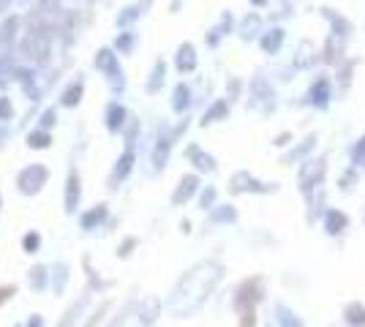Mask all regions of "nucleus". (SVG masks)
Here are the masks:
<instances>
[{
  "instance_id": "18",
  "label": "nucleus",
  "mask_w": 365,
  "mask_h": 327,
  "mask_svg": "<svg viewBox=\"0 0 365 327\" xmlns=\"http://www.w3.org/2000/svg\"><path fill=\"white\" fill-rule=\"evenodd\" d=\"M237 218V213L232 210V207H221L218 213H215V221H235Z\"/></svg>"
},
{
  "instance_id": "13",
  "label": "nucleus",
  "mask_w": 365,
  "mask_h": 327,
  "mask_svg": "<svg viewBox=\"0 0 365 327\" xmlns=\"http://www.w3.org/2000/svg\"><path fill=\"white\" fill-rule=\"evenodd\" d=\"M351 167H354V170H363L365 167V134L354 142V147H351Z\"/></svg>"
},
{
  "instance_id": "19",
  "label": "nucleus",
  "mask_w": 365,
  "mask_h": 327,
  "mask_svg": "<svg viewBox=\"0 0 365 327\" xmlns=\"http://www.w3.org/2000/svg\"><path fill=\"white\" fill-rule=\"evenodd\" d=\"M213 199H215V191H213V188H207V191H205V197H202V207L213 204Z\"/></svg>"
},
{
  "instance_id": "15",
  "label": "nucleus",
  "mask_w": 365,
  "mask_h": 327,
  "mask_svg": "<svg viewBox=\"0 0 365 327\" xmlns=\"http://www.w3.org/2000/svg\"><path fill=\"white\" fill-rule=\"evenodd\" d=\"M284 44V31L281 28H275V31H270L267 36H264V41H262V47L267 49V52H275V49Z\"/></svg>"
},
{
  "instance_id": "17",
  "label": "nucleus",
  "mask_w": 365,
  "mask_h": 327,
  "mask_svg": "<svg viewBox=\"0 0 365 327\" xmlns=\"http://www.w3.org/2000/svg\"><path fill=\"white\" fill-rule=\"evenodd\" d=\"M240 327H257V308L240 311Z\"/></svg>"
},
{
  "instance_id": "6",
  "label": "nucleus",
  "mask_w": 365,
  "mask_h": 327,
  "mask_svg": "<svg viewBox=\"0 0 365 327\" xmlns=\"http://www.w3.org/2000/svg\"><path fill=\"white\" fill-rule=\"evenodd\" d=\"M322 11V16L327 19V25H330V33L333 36H341V38H346L349 41L351 38V33H354V25H351L349 19L344 14H338L335 9H330V6H324V9H319Z\"/></svg>"
},
{
  "instance_id": "20",
  "label": "nucleus",
  "mask_w": 365,
  "mask_h": 327,
  "mask_svg": "<svg viewBox=\"0 0 365 327\" xmlns=\"http://www.w3.org/2000/svg\"><path fill=\"white\" fill-rule=\"evenodd\" d=\"M224 112H227V107H224V104H218V107H215L213 112H210V115H207V120H210V118H221V115H224Z\"/></svg>"
},
{
  "instance_id": "5",
  "label": "nucleus",
  "mask_w": 365,
  "mask_h": 327,
  "mask_svg": "<svg viewBox=\"0 0 365 327\" xmlns=\"http://www.w3.org/2000/svg\"><path fill=\"white\" fill-rule=\"evenodd\" d=\"M330 98H333V85H330L327 77H319V79H314L311 90L305 93V104L314 109H327L330 107Z\"/></svg>"
},
{
  "instance_id": "22",
  "label": "nucleus",
  "mask_w": 365,
  "mask_h": 327,
  "mask_svg": "<svg viewBox=\"0 0 365 327\" xmlns=\"http://www.w3.org/2000/svg\"><path fill=\"white\" fill-rule=\"evenodd\" d=\"M254 3H259V6H262V3H267V0H254Z\"/></svg>"
},
{
  "instance_id": "10",
  "label": "nucleus",
  "mask_w": 365,
  "mask_h": 327,
  "mask_svg": "<svg viewBox=\"0 0 365 327\" xmlns=\"http://www.w3.org/2000/svg\"><path fill=\"white\" fill-rule=\"evenodd\" d=\"M275 322H278V327H305L303 319L292 311V308H287L284 303L275 306Z\"/></svg>"
},
{
  "instance_id": "2",
  "label": "nucleus",
  "mask_w": 365,
  "mask_h": 327,
  "mask_svg": "<svg viewBox=\"0 0 365 327\" xmlns=\"http://www.w3.org/2000/svg\"><path fill=\"white\" fill-rule=\"evenodd\" d=\"M324 175H327V156L305 158L300 164V170H297V186H300L305 197H311L324 183Z\"/></svg>"
},
{
  "instance_id": "16",
  "label": "nucleus",
  "mask_w": 365,
  "mask_h": 327,
  "mask_svg": "<svg viewBox=\"0 0 365 327\" xmlns=\"http://www.w3.org/2000/svg\"><path fill=\"white\" fill-rule=\"evenodd\" d=\"M354 180H357V170L351 167V170H346V175H341V177H338V186L344 188V191H351Z\"/></svg>"
},
{
  "instance_id": "12",
  "label": "nucleus",
  "mask_w": 365,
  "mask_h": 327,
  "mask_svg": "<svg viewBox=\"0 0 365 327\" xmlns=\"http://www.w3.org/2000/svg\"><path fill=\"white\" fill-rule=\"evenodd\" d=\"M354 66H357V61H346V58L338 63L335 79H338V85H341V90H344V93L351 88V71H354Z\"/></svg>"
},
{
  "instance_id": "11",
  "label": "nucleus",
  "mask_w": 365,
  "mask_h": 327,
  "mask_svg": "<svg viewBox=\"0 0 365 327\" xmlns=\"http://www.w3.org/2000/svg\"><path fill=\"white\" fill-rule=\"evenodd\" d=\"M344 319H346V325H351V327H365V306L360 300L349 303V306L344 308Z\"/></svg>"
},
{
  "instance_id": "7",
  "label": "nucleus",
  "mask_w": 365,
  "mask_h": 327,
  "mask_svg": "<svg viewBox=\"0 0 365 327\" xmlns=\"http://www.w3.org/2000/svg\"><path fill=\"white\" fill-rule=\"evenodd\" d=\"M344 58H346V38H341V36H333V33H330L327 41H324V47H322V52H319V61L338 66Z\"/></svg>"
},
{
  "instance_id": "9",
  "label": "nucleus",
  "mask_w": 365,
  "mask_h": 327,
  "mask_svg": "<svg viewBox=\"0 0 365 327\" xmlns=\"http://www.w3.org/2000/svg\"><path fill=\"white\" fill-rule=\"evenodd\" d=\"M317 140H319L317 134H308V137H305V140L300 142L297 147H292L289 153L284 156V164H294V161H305V158H308V153H311V150L317 147Z\"/></svg>"
},
{
  "instance_id": "1",
  "label": "nucleus",
  "mask_w": 365,
  "mask_h": 327,
  "mask_svg": "<svg viewBox=\"0 0 365 327\" xmlns=\"http://www.w3.org/2000/svg\"><path fill=\"white\" fill-rule=\"evenodd\" d=\"M224 279V267L218 262H199L194 265L175 286L172 292V300H169V308L178 316H191L197 313L205 300L213 295L215 286Z\"/></svg>"
},
{
  "instance_id": "4",
  "label": "nucleus",
  "mask_w": 365,
  "mask_h": 327,
  "mask_svg": "<svg viewBox=\"0 0 365 327\" xmlns=\"http://www.w3.org/2000/svg\"><path fill=\"white\" fill-rule=\"evenodd\" d=\"M264 297V286H262V279H248L237 289V297H235V308L237 311H245V308H257V303Z\"/></svg>"
},
{
  "instance_id": "21",
  "label": "nucleus",
  "mask_w": 365,
  "mask_h": 327,
  "mask_svg": "<svg viewBox=\"0 0 365 327\" xmlns=\"http://www.w3.org/2000/svg\"><path fill=\"white\" fill-rule=\"evenodd\" d=\"M289 140H292V134H281V137L275 140V145H289Z\"/></svg>"
},
{
  "instance_id": "14",
  "label": "nucleus",
  "mask_w": 365,
  "mask_h": 327,
  "mask_svg": "<svg viewBox=\"0 0 365 327\" xmlns=\"http://www.w3.org/2000/svg\"><path fill=\"white\" fill-rule=\"evenodd\" d=\"M197 191V177H185L180 183V188H178V194H175V202L180 204V202H185L191 194Z\"/></svg>"
},
{
  "instance_id": "3",
  "label": "nucleus",
  "mask_w": 365,
  "mask_h": 327,
  "mask_svg": "<svg viewBox=\"0 0 365 327\" xmlns=\"http://www.w3.org/2000/svg\"><path fill=\"white\" fill-rule=\"evenodd\" d=\"M229 191H232V194H275L278 186H275V183H259L248 172H240V175L232 177Z\"/></svg>"
},
{
  "instance_id": "8",
  "label": "nucleus",
  "mask_w": 365,
  "mask_h": 327,
  "mask_svg": "<svg viewBox=\"0 0 365 327\" xmlns=\"http://www.w3.org/2000/svg\"><path fill=\"white\" fill-rule=\"evenodd\" d=\"M346 227H349V216L346 213H341V210H324V232L330 234V237H338V234L346 232Z\"/></svg>"
}]
</instances>
